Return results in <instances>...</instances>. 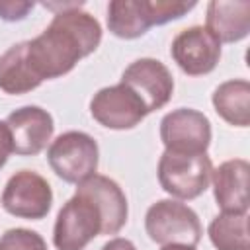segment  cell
Returning <instances> with one entry per match:
<instances>
[{
    "instance_id": "5",
    "label": "cell",
    "mask_w": 250,
    "mask_h": 250,
    "mask_svg": "<svg viewBox=\"0 0 250 250\" xmlns=\"http://www.w3.org/2000/svg\"><path fill=\"white\" fill-rule=\"evenodd\" d=\"M158 184L178 201H189L205 193L211 184L213 162L205 154H178L164 150L158 160Z\"/></svg>"
},
{
    "instance_id": "6",
    "label": "cell",
    "mask_w": 250,
    "mask_h": 250,
    "mask_svg": "<svg viewBox=\"0 0 250 250\" xmlns=\"http://www.w3.org/2000/svg\"><path fill=\"white\" fill-rule=\"evenodd\" d=\"M47 162L62 182L80 184L98 172L100 148L92 135L84 131H66L51 141Z\"/></svg>"
},
{
    "instance_id": "12",
    "label": "cell",
    "mask_w": 250,
    "mask_h": 250,
    "mask_svg": "<svg viewBox=\"0 0 250 250\" xmlns=\"http://www.w3.org/2000/svg\"><path fill=\"white\" fill-rule=\"evenodd\" d=\"M12 139V152L18 156H35L47 148L55 133L53 115L39 105H23L6 117Z\"/></svg>"
},
{
    "instance_id": "3",
    "label": "cell",
    "mask_w": 250,
    "mask_h": 250,
    "mask_svg": "<svg viewBox=\"0 0 250 250\" xmlns=\"http://www.w3.org/2000/svg\"><path fill=\"white\" fill-rule=\"evenodd\" d=\"M105 234L104 213L98 203L76 189L61 207L53 227V244L57 250H84L96 236Z\"/></svg>"
},
{
    "instance_id": "2",
    "label": "cell",
    "mask_w": 250,
    "mask_h": 250,
    "mask_svg": "<svg viewBox=\"0 0 250 250\" xmlns=\"http://www.w3.org/2000/svg\"><path fill=\"white\" fill-rule=\"evenodd\" d=\"M195 6V2L182 0H111L107 4V29L119 39H137L154 25L184 18Z\"/></svg>"
},
{
    "instance_id": "16",
    "label": "cell",
    "mask_w": 250,
    "mask_h": 250,
    "mask_svg": "<svg viewBox=\"0 0 250 250\" xmlns=\"http://www.w3.org/2000/svg\"><path fill=\"white\" fill-rule=\"evenodd\" d=\"M213 107L221 119L234 127L250 125V82L234 78L219 84L211 96Z\"/></svg>"
},
{
    "instance_id": "9",
    "label": "cell",
    "mask_w": 250,
    "mask_h": 250,
    "mask_svg": "<svg viewBox=\"0 0 250 250\" xmlns=\"http://www.w3.org/2000/svg\"><path fill=\"white\" fill-rule=\"evenodd\" d=\"M90 115L105 129L127 131L137 127L146 115L143 100L125 84H113L98 90L90 100Z\"/></svg>"
},
{
    "instance_id": "17",
    "label": "cell",
    "mask_w": 250,
    "mask_h": 250,
    "mask_svg": "<svg viewBox=\"0 0 250 250\" xmlns=\"http://www.w3.org/2000/svg\"><path fill=\"white\" fill-rule=\"evenodd\" d=\"M41 82L31 74L25 53H23V41L12 45L0 55V90L10 96L27 94L35 88H39Z\"/></svg>"
},
{
    "instance_id": "1",
    "label": "cell",
    "mask_w": 250,
    "mask_h": 250,
    "mask_svg": "<svg viewBox=\"0 0 250 250\" xmlns=\"http://www.w3.org/2000/svg\"><path fill=\"white\" fill-rule=\"evenodd\" d=\"M43 6L55 12L51 23L37 37L23 41L25 62L41 84L68 74L102 43V25L82 10V2H45Z\"/></svg>"
},
{
    "instance_id": "14",
    "label": "cell",
    "mask_w": 250,
    "mask_h": 250,
    "mask_svg": "<svg viewBox=\"0 0 250 250\" xmlns=\"http://www.w3.org/2000/svg\"><path fill=\"white\" fill-rule=\"evenodd\" d=\"M205 27L221 45L246 39L250 33V2L211 0L207 4Z\"/></svg>"
},
{
    "instance_id": "11",
    "label": "cell",
    "mask_w": 250,
    "mask_h": 250,
    "mask_svg": "<svg viewBox=\"0 0 250 250\" xmlns=\"http://www.w3.org/2000/svg\"><path fill=\"white\" fill-rule=\"evenodd\" d=\"M170 55L188 76H203L215 70L221 59V43L203 25L182 29L172 45Z\"/></svg>"
},
{
    "instance_id": "19",
    "label": "cell",
    "mask_w": 250,
    "mask_h": 250,
    "mask_svg": "<svg viewBox=\"0 0 250 250\" xmlns=\"http://www.w3.org/2000/svg\"><path fill=\"white\" fill-rule=\"evenodd\" d=\"M0 250H49L45 238L31 229H8L0 236Z\"/></svg>"
},
{
    "instance_id": "20",
    "label": "cell",
    "mask_w": 250,
    "mask_h": 250,
    "mask_svg": "<svg viewBox=\"0 0 250 250\" xmlns=\"http://www.w3.org/2000/svg\"><path fill=\"white\" fill-rule=\"evenodd\" d=\"M33 6L35 4L29 0H0V20L20 21L33 10Z\"/></svg>"
},
{
    "instance_id": "7",
    "label": "cell",
    "mask_w": 250,
    "mask_h": 250,
    "mask_svg": "<svg viewBox=\"0 0 250 250\" xmlns=\"http://www.w3.org/2000/svg\"><path fill=\"white\" fill-rule=\"evenodd\" d=\"M0 201L4 211L12 217L39 221L47 217L53 207V189L41 174L20 170L6 182Z\"/></svg>"
},
{
    "instance_id": "23",
    "label": "cell",
    "mask_w": 250,
    "mask_h": 250,
    "mask_svg": "<svg viewBox=\"0 0 250 250\" xmlns=\"http://www.w3.org/2000/svg\"><path fill=\"white\" fill-rule=\"evenodd\" d=\"M160 250H195L193 246H180V244H168V246H162Z\"/></svg>"
},
{
    "instance_id": "22",
    "label": "cell",
    "mask_w": 250,
    "mask_h": 250,
    "mask_svg": "<svg viewBox=\"0 0 250 250\" xmlns=\"http://www.w3.org/2000/svg\"><path fill=\"white\" fill-rule=\"evenodd\" d=\"M100 250H137V246L129 240V238H121V236H115L111 240H107Z\"/></svg>"
},
{
    "instance_id": "18",
    "label": "cell",
    "mask_w": 250,
    "mask_h": 250,
    "mask_svg": "<svg viewBox=\"0 0 250 250\" xmlns=\"http://www.w3.org/2000/svg\"><path fill=\"white\" fill-rule=\"evenodd\" d=\"M207 234L217 250H248V213L223 211L209 223Z\"/></svg>"
},
{
    "instance_id": "8",
    "label": "cell",
    "mask_w": 250,
    "mask_h": 250,
    "mask_svg": "<svg viewBox=\"0 0 250 250\" xmlns=\"http://www.w3.org/2000/svg\"><path fill=\"white\" fill-rule=\"evenodd\" d=\"M164 150L178 154H205L211 145V121L191 107H178L160 121Z\"/></svg>"
},
{
    "instance_id": "15",
    "label": "cell",
    "mask_w": 250,
    "mask_h": 250,
    "mask_svg": "<svg viewBox=\"0 0 250 250\" xmlns=\"http://www.w3.org/2000/svg\"><path fill=\"white\" fill-rule=\"evenodd\" d=\"M76 189L90 195L102 209L105 221V234H117L125 227L129 217V205L121 186L115 180L102 174H94L84 182L76 184Z\"/></svg>"
},
{
    "instance_id": "4",
    "label": "cell",
    "mask_w": 250,
    "mask_h": 250,
    "mask_svg": "<svg viewBox=\"0 0 250 250\" xmlns=\"http://www.w3.org/2000/svg\"><path fill=\"white\" fill-rule=\"evenodd\" d=\"M145 230L160 246L180 244L197 246L201 240V223L197 213L178 199H158L146 209Z\"/></svg>"
},
{
    "instance_id": "13",
    "label": "cell",
    "mask_w": 250,
    "mask_h": 250,
    "mask_svg": "<svg viewBox=\"0 0 250 250\" xmlns=\"http://www.w3.org/2000/svg\"><path fill=\"white\" fill-rule=\"evenodd\" d=\"M248 172L244 158H232L213 168V195L223 211L248 213Z\"/></svg>"
},
{
    "instance_id": "10",
    "label": "cell",
    "mask_w": 250,
    "mask_h": 250,
    "mask_svg": "<svg viewBox=\"0 0 250 250\" xmlns=\"http://www.w3.org/2000/svg\"><path fill=\"white\" fill-rule=\"evenodd\" d=\"M121 84L129 86L145 104L146 111L152 113L162 109L174 94V78L164 62L158 59L143 57L133 61L121 74Z\"/></svg>"
},
{
    "instance_id": "21",
    "label": "cell",
    "mask_w": 250,
    "mask_h": 250,
    "mask_svg": "<svg viewBox=\"0 0 250 250\" xmlns=\"http://www.w3.org/2000/svg\"><path fill=\"white\" fill-rule=\"evenodd\" d=\"M12 154V139H10V131L6 127L4 121H0V170L4 168V164L8 162Z\"/></svg>"
}]
</instances>
